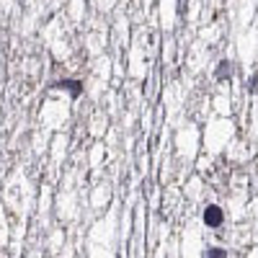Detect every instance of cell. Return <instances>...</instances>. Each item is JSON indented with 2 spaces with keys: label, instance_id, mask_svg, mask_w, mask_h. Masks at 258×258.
<instances>
[{
  "label": "cell",
  "instance_id": "cell-2",
  "mask_svg": "<svg viewBox=\"0 0 258 258\" xmlns=\"http://www.w3.org/2000/svg\"><path fill=\"white\" fill-rule=\"evenodd\" d=\"M204 253H207V255H227V250H225V248H207Z\"/></svg>",
  "mask_w": 258,
  "mask_h": 258
},
{
  "label": "cell",
  "instance_id": "cell-1",
  "mask_svg": "<svg viewBox=\"0 0 258 258\" xmlns=\"http://www.w3.org/2000/svg\"><path fill=\"white\" fill-rule=\"evenodd\" d=\"M225 220H227V214H225V209L220 204H214V202L204 204V209H202V225L207 230H220L225 225Z\"/></svg>",
  "mask_w": 258,
  "mask_h": 258
}]
</instances>
